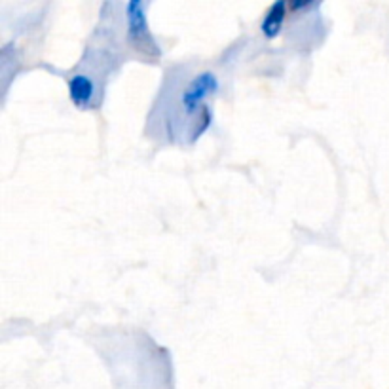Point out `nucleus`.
<instances>
[{
    "mask_svg": "<svg viewBox=\"0 0 389 389\" xmlns=\"http://www.w3.org/2000/svg\"><path fill=\"white\" fill-rule=\"evenodd\" d=\"M146 8L148 4L143 0H130L123 4V42L145 61H158L163 51L150 31Z\"/></svg>",
    "mask_w": 389,
    "mask_h": 389,
    "instance_id": "nucleus-1",
    "label": "nucleus"
},
{
    "mask_svg": "<svg viewBox=\"0 0 389 389\" xmlns=\"http://www.w3.org/2000/svg\"><path fill=\"white\" fill-rule=\"evenodd\" d=\"M289 14V2L287 0H276L270 8L266 10V14L260 21V33L268 40L277 38L281 31H283L285 19Z\"/></svg>",
    "mask_w": 389,
    "mask_h": 389,
    "instance_id": "nucleus-2",
    "label": "nucleus"
}]
</instances>
